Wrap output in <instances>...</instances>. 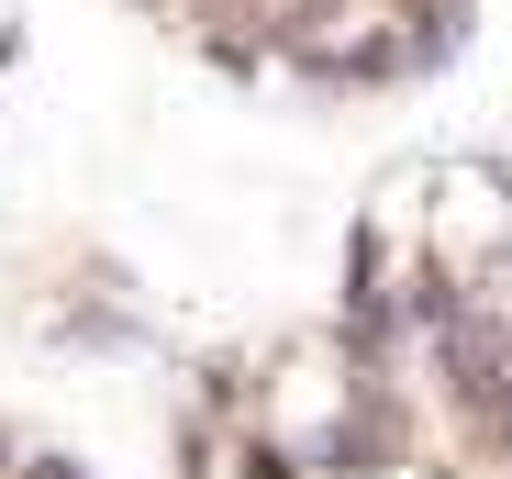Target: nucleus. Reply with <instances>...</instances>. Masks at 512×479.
Listing matches in <instances>:
<instances>
[{
    "label": "nucleus",
    "mask_w": 512,
    "mask_h": 479,
    "mask_svg": "<svg viewBox=\"0 0 512 479\" xmlns=\"http://www.w3.org/2000/svg\"><path fill=\"white\" fill-rule=\"evenodd\" d=\"M423 246H435V279L512 268V168L501 156H423Z\"/></svg>",
    "instance_id": "obj_1"
},
{
    "label": "nucleus",
    "mask_w": 512,
    "mask_h": 479,
    "mask_svg": "<svg viewBox=\"0 0 512 479\" xmlns=\"http://www.w3.org/2000/svg\"><path fill=\"white\" fill-rule=\"evenodd\" d=\"M346 479H457V468H446V457H357Z\"/></svg>",
    "instance_id": "obj_2"
},
{
    "label": "nucleus",
    "mask_w": 512,
    "mask_h": 479,
    "mask_svg": "<svg viewBox=\"0 0 512 479\" xmlns=\"http://www.w3.org/2000/svg\"><path fill=\"white\" fill-rule=\"evenodd\" d=\"M134 12H156V23H190V12H201V0H134Z\"/></svg>",
    "instance_id": "obj_3"
}]
</instances>
